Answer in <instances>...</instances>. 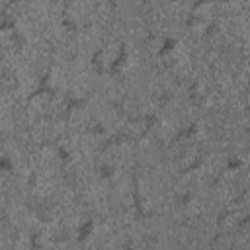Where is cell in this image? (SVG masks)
<instances>
[{
	"instance_id": "2",
	"label": "cell",
	"mask_w": 250,
	"mask_h": 250,
	"mask_svg": "<svg viewBox=\"0 0 250 250\" xmlns=\"http://www.w3.org/2000/svg\"><path fill=\"white\" fill-rule=\"evenodd\" d=\"M211 250H234V234L219 230V234L211 240Z\"/></svg>"
},
{
	"instance_id": "1",
	"label": "cell",
	"mask_w": 250,
	"mask_h": 250,
	"mask_svg": "<svg viewBox=\"0 0 250 250\" xmlns=\"http://www.w3.org/2000/svg\"><path fill=\"white\" fill-rule=\"evenodd\" d=\"M148 129H150V119H146V117H133V119H127L125 129H123V139H129V141L139 143L141 139L146 137Z\"/></svg>"
}]
</instances>
